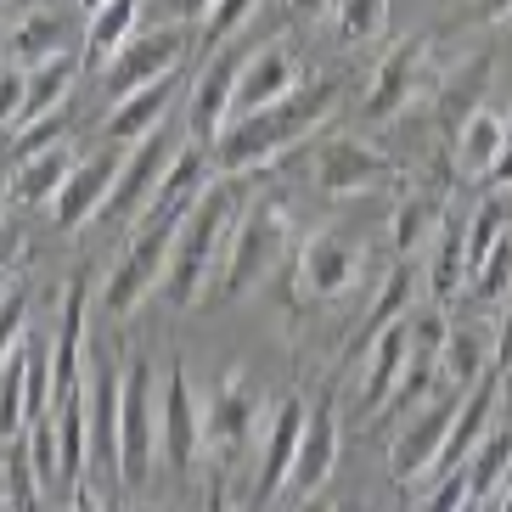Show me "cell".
<instances>
[{"instance_id": "obj_1", "label": "cell", "mask_w": 512, "mask_h": 512, "mask_svg": "<svg viewBox=\"0 0 512 512\" xmlns=\"http://www.w3.org/2000/svg\"><path fill=\"white\" fill-rule=\"evenodd\" d=\"M327 107H332V85H327V79H304L287 102L231 119L226 136L209 147L214 152V169L231 175V181H237V175H259L271 158H282L287 147H299V141L327 119Z\"/></svg>"}, {"instance_id": "obj_2", "label": "cell", "mask_w": 512, "mask_h": 512, "mask_svg": "<svg viewBox=\"0 0 512 512\" xmlns=\"http://www.w3.org/2000/svg\"><path fill=\"white\" fill-rule=\"evenodd\" d=\"M237 214H242V197H237V186H231V175H214V181L197 192V203L186 209L181 231H175L164 282H158L169 310H186V304L203 293V282L220 271V254H226V237H231V226H237Z\"/></svg>"}, {"instance_id": "obj_3", "label": "cell", "mask_w": 512, "mask_h": 512, "mask_svg": "<svg viewBox=\"0 0 512 512\" xmlns=\"http://www.w3.org/2000/svg\"><path fill=\"white\" fill-rule=\"evenodd\" d=\"M287 242H293V214H287V203L282 197H254V203L237 214V226H231V237H226V254H220V293H226V299L254 293V287L287 259Z\"/></svg>"}, {"instance_id": "obj_4", "label": "cell", "mask_w": 512, "mask_h": 512, "mask_svg": "<svg viewBox=\"0 0 512 512\" xmlns=\"http://www.w3.org/2000/svg\"><path fill=\"white\" fill-rule=\"evenodd\" d=\"M186 214H147L136 220V237L124 248V259L107 271L102 287V310L107 316H130L141 299H152V287L164 282V265H169V248H175V231H181Z\"/></svg>"}, {"instance_id": "obj_5", "label": "cell", "mask_w": 512, "mask_h": 512, "mask_svg": "<svg viewBox=\"0 0 512 512\" xmlns=\"http://www.w3.org/2000/svg\"><path fill=\"white\" fill-rule=\"evenodd\" d=\"M186 141H192V136H181V130L164 119L152 136H141L136 147H124L119 181H113V192H107V203H102L107 226H136L141 214H147V203L158 197V181L169 175V164L181 158Z\"/></svg>"}, {"instance_id": "obj_6", "label": "cell", "mask_w": 512, "mask_h": 512, "mask_svg": "<svg viewBox=\"0 0 512 512\" xmlns=\"http://www.w3.org/2000/svg\"><path fill=\"white\" fill-rule=\"evenodd\" d=\"M158 389L152 361H124V394H119V484L141 490L158 456Z\"/></svg>"}, {"instance_id": "obj_7", "label": "cell", "mask_w": 512, "mask_h": 512, "mask_svg": "<svg viewBox=\"0 0 512 512\" xmlns=\"http://www.w3.org/2000/svg\"><path fill=\"white\" fill-rule=\"evenodd\" d=\"M158 451H164L175 479H192L197 456H203V400L192 394V377L175 361L158 389Z\"/></svg>"}, {"instance_id": "obj_8", "label": "cell", "mask_w": 512, "mask_h": 512, "mask_svg": "<svg viewBox=\"0 0 512 512\" xmlns=\"http://www.w3.org/2000/svg\"><path fill=\"white\" fill-rule=\"evenodd\" d=\"M293 282H299V299H344L349 287L361 282V242L344 237V231H316V237L299 242L293 254Z\"/></svg>"}, {"instance_id": "obj_9", "label": "cell", "mask_w": 512, "mask_h": 512, "mask_svg": "<svg viewBox=\"0 0 512 512\" xmlns=\"http://www.w3.org/2000/svg\"><path fill=\"white\" fill-rule=\"evenodd\" d=\"M259 422H265V394H259V383L242 372H226L220 389L203 400V451L231 456Z\"/></svg>"}, {"instance_id": "obj_10", "label": "cell", "mask_w": 512, "mask_h": 512, "mask_svg": "<svg viewBox=\"0 0 512 512\" xmlns=\"http://www.w3.org/2000/svg\"><path fill=\"white\" fill-rule=\"evenodd\" d=\"M237 79H242V46H220L209 57V68L192 85V107H186V136L197 147H214L226 136L231 107H237Z\"/></svg>"}, {"instance_id": "obj_11", "label": "cell", "mask_w": 512, "mask_h": 512, "mask_svg": "<svg viewBox=\"0 0 512 512\" xmlns=\"http://www.w3.org/2000/svg\"><path fill=\"white\" fill-rule=\"evenodd\" d=\"M181 57H186V34L181 29H152V34H136L119 57L102 68V85L113 102H124L130 91L152 85V79H169L181 74Z\"/></svg>"}, {"instance_id": "obj_12", "label": "cell", "mask_w": 512, "mask_h": 512, "mask_svg": "<svg viewBox=\"0 0 512 512\" xmlns=\"http://www.w3.org/2000/svg\"><path fill=\"white\" fill-rule=\"evenodd\" d=\"M406 355H411V316H400L377 332V344L366 349V361H361V383H355V417L361 422L383 417L394 383L406 372Z\"/></svg>"}, {"instance_id": "obj_13", "label": "cell", "mask_w": 512, "mask_h": 512, "mask_svg": "<svg viewBox=\"0 0 512 512\" xmlns=\"http://www.w3.org/2000/svg\"><path fill=\"white\" fill-rule=\"evenodd\" d=\"M119 164H124V147H113V141H107V152H96V158H79L74 175L62 181V192L51 197V220H57L62 231H79L91 214H102L107 192L119 181Z\"/></svg>"}, {"instance_id": "obj_14", "label": "cell", "mask_w": 512, "mask_h": 512, "mask_svg": "<svg viewBox=\"0 0 512 512\" xmlns=\"http://www.w3.org/2000/svg\"><path fill=\"white\" fill-rule=\"evenodd\" d=\"M456 394H445V400H428L422 411H411L406 428H400V439H394V451H389V473L400 484L422 479L428 467H434L439 445H445V434H451V422H456Z\"/></svg>"}, {"instance_id": "obj_15", "label": "cell", "mask_w": 512, "mask_h": 512, "mask_svg": "<svg viewBox=\"0 0 512 512\" xmlns=\"http://www.w3.org/2000/svg\"><path fill=\"white\" fill-rule=\"evenodd\" d=\"M316 186L332 197H355V192H372V186L389 181V158H377L372 147H361L355 136H332L321 141L316 152Z\"/></svg>"}, {"instance_id": "obj_16", "label": "cell", "mask_w": 512, "mask_h": 512, "mask_svg": "<svg viewBox=\"0 0 512 512\" xmlns=\"http://www.w3.org/2000/svg\"><path fill=\"white\" fill-rule=\"evenodd\" d=\"M496 406H501V377L484 372L479 383H473V394H467V406H456L451 434H445V445H439V456H434V467H428V473H456L467 456L479 451L484 434L496 428Z\"/></svg>"}, {"instance_id": "obj_17", "label": "cell", "mask_w": 512, "mask_h": 512, "mask_svg": "<svg viewBox=\"0 0 512 512\" xmlns=\"http://www.w3.org/2000/svg\"><path fill=\"white\" fill-rule=\"evenodd\" d=\"M304 417H310V406H304L299 394H287L282 406L271 411V428H265V451H259V479H254V507H265V501H271L276 490L287 484V473H293V456H299Z\"/></svg>"}, {"instance_id": "obj_18", "label": "cell", "mask_w": 512, "mask_h": 512, "mask_svg": "<svg viewBox=\"0 0 512 512\" xmlns=\"http://www.w3.org/2000/svg\"><path fill=\"white\" fill-rule=\"evenodd\" d=\"M304 85L299 74V57L282 46H265L259 57L242 62V79H237V107H231V119H242V113H259V107H276L287 102V96Z\"/></svg>"}, {"instance_id": "obj_19", "label": "cell", "mask_w": 512, "mask_h": 512, "mask_svg": "<svg viewBox=\"0 0 512 512\" xmlns=\"http://www.w3.org/2000/svg\"><path fill=\"white\" fill-rule=\"evenodd\" d=\"M332 467H338V417H332V394L321 406H310L304 417V434H299V456H293V473L287 484L304 490V496H316L321 484L332 479Z\"/></svg>"}, {"instance_id": "obj_20", "label": "cell", "mask_w": 512, "mask_h": 512, "mask_svg": "<svg viewBox=\"0 0 512 512\" xmlns=\"http://www.w3.org/2000/svg\"><path fill=\"white\" fill-rule=\"evenodd\" d=\"M422 62H428L422 34L406 40V46H394V57H383V68L372 74V91H366V119H394L422 91Z\"/></svg>"}, {"instance_id": "obj_21", "label": "cell", "mask_w": 512, "mask_h": 512, "mask_svg": "<svg viewBox=\"0 0 512 512\" xmlns=\"http://www.w3.org/2000/svg\"><path fill=\"white\" fill-rule=\"evenodd\" d=\"M175 91H181V74L152 79V85L130 91L124 102H113V113H107V141H113V147H136L141 136H152V130H158V124L169 119V107H175Z\"/></svg>"}, {"instance_id": "obj_22", "label": "cell", "mask_w": 512, "mask_h": 512, "mask_svg": "<svg viewBox=\"0 0 512 512\" xmlns=\"http://www.w3.org/2000/svg\"><path fill=\"white\" fill-rule=\"evenodd\" d=\"M490 74H496V57H490V51H479V57L462 62V68L439 85L434 113H439V130H445V141H451V147H456V136L467 130V119L484 107V96H490Z\"/></svg>"}, {"instance_id": "obj_23", "label": "cell", "mask_w": 512, "mask_h": 512, "mask_svg": "<svg viewBox=\"0 0 512 512\" xmlns=\"http://www.w3.org/2000/svg\"><path fill=\"white\" fill-rule=\"evenodd\" d=\"M74 74H79V62L68 57V51H62V57H51V62H34V68H23V113H17V130H29L34 119H46V113L68 107Z\"/></svg>"}, {"instance_id": "obj_24", "label": "cell", "mask_w": 512, "mask_h": 512, "mask_svg": "<svg viewBox=\"0 0 512 512\" xmlns=\"http://www.w3.org/2000/svg\"><path fill=\"white\" fill-rule=\"evenodd\" d=\"M439 372L451 377V389H473L484 372H496L490 327H484V321H467V327H451V332H445V355H439Z\"/></svg>"}, {"instance_id": "obj_25", "label": "cell", "mask_w": 512, "mask_h": 512, "mask_svg": "<svg viewBox=\"0 0 512 512\" xmlns=\"http://www.w3.org/2000/svg\"><path fill=\"white\" fill-rule=\"evenodd\" d=\"M136 23H141V0H107L102 12H91L85 17V62L107 68V62L136 40Z\"/></svg>"}, {"instance_id": "obj_26", "label": "cell", "mask_w": 512, "mask_h": 512, "mask_svg": "<svg viewBox=\"0 0 512 512\" xmlns=\"http://www.w3.org/2000/svg\"><path fill=\"white\" fill-rule=\"evenodd\" d=\"M400 316H411V271H406V265H394V271H389V282H383V293H377V299H372V310H366L361 332L349 338V349H344V366H361V361H366V349L377 344V332L389 327V321H400Z\"/></svg>"}, {"instance_id": "obj_27", "label": "cell", "mask_w": 512, "mask_h": 512, "mask_svg": "<svg viewBox=\"0 0 512 512\" xmlns=\"http://www.w3.org/2000/svg\"><path fill=\"white\" fill-rule=\"evenodd\" d=\"M74 147L68 141H57V147H46V152H34V158H23L17 164V203H51V197L62 192V181L74 175Z\"/></svg>"}, {"instance_id": "obj_28", "label": "cell", "mask_w": 512, "mask_h": 512, "mask_svg": "<svg viewBox=\"0 0 512 512\" xmlns=\"http://www.w3.org/2000/svg\"><path fill=\"white\" fill-rule=\"evenodd\" d=\"M428 287H434L439 304H451L456 293L467 287V226H462V220H445V226H439V248H434Z\"/></svg>"}, {"instance_id": "obj_29", "label": "cell", "mask_w": 512, "mask_h": 512, "mask_svg": "<svg viewBox=\"0 0 512 512\" xmlns=\"http://www.w3.org/2000/svg\"><path fill=\"white\" fill-rule=\"evenodd\" d=\"M462 467H467V490H473L479 501H490L501 484H507V473H512V434H507V428H490L484 445L467 456Z\"/></svg>"}, {"instance_id": "obj_30", "label": "cell", "mask_w": 512, "mask_h": 512, "mask_svg": "<svg viewBox=\"0 0 512 512\" xmlns=\"http://www.w3.org/2000/svg\"><path fill=\"white\" fill-rule=\"evenodd\" d=\"M29 428V338L0 366V439H17Z\"/></svg>"}, {"instance_id": "obj_31", "label": "cell", "mask_w": 512, "mask_h": 512, "mask_svg": "<svg viewBox=\"0 0 512 512\" xmlns=\"http://www.w3.org/2000/svg\"><path fill=\"white\" fill-rule=\"evenodd\" d=\"M501 141H507V119H501V113H490V107H479V113L467 119V130L456 136V158H462L467 175H484V169L496 164Z\"/></svg>"}, {"instance_id": "obj_32", "label": "cell", "mask_w": 512, "mask_h": 512, "mask_svg": "<svg viewBox=\"0 0 512 512\" xmlns=\"http://www.w3.org/2000/svg\"><path fill=\"white\" fill-rule=\"evenodd\" d=\"M0 473H6V512H40V490H46V484H40V473H34L23 434H17V439H6Z\"/></svg>"}, {"instance_id": "obj_33", "label": "cell", "mask_w": 512, "mask_h": 512, "mask_svg": "<svg viewBox=\"0 0 512 512\" xmlns=\"http://www.w3.org/2000/svg\"><path fill=\"white\" fill-rule=\"evenodd\" d=\"M12 46H17V62H23V68H34V62H51V57H62V51H68V34H62V17H51V12H29L23 23H17Z\"/></svg>"}, {"instance_id": "obj_34", "label": "cell", "mask_w": 512, "mask_h": 512, "mask_svg": "<svg viewBox=\"0 0 512 512\" xmlns=\"http://www.w3.org/2000/svg\"><path fill=\"white\" fill-rule=\"evenodd\" d=\"M23 445H29V462H34V473H40V484H68V473H62V439H57V422H51V411L46 417H34L29 428H23Z\"/></svg>"}, {"instance_id": "obj_35", "label": "cell", "mask_w": 512, "mask_h": 512, "mask_svg": "<svg viewBox=\"0 0 512 512\" xmlns=\"http://www.w3.org/2000/svg\"><path fill=\"white\" fill-rule=\"evenodd\" d=\"M467 293H473L479 304H496V299H507V293H512V231L496 242V254L467 276Z\"/></svg>"}, {"instance_id": "obj_36", "label": "cell", "mask_w": 512, "mask_h": 512, "mask_svg": "<svg viewBox=\"0 0 512 512\" xmlns=\"http://www.w3.org/2000/svg\"><path fill=\"white\" fill-rule=\"evenodd\" d=\"M501 237H507V209H501V203H479V214L467 220V276L496 254Z\"/></svg>"}, {"instance_id": "obj_37", "label": "cell", "mask_w": 512, "mask_h": 512, "mask_svg": "<svg viewBox=\"0 0 512 512\" xmlns=\"http://www.w3.org/2000/svg\"><path fill=\"white\" fill-rule=\"evenodd\" d=\"M338 40L361 46V40H377L383 34V17H389V0H338Z\"/></svg>"}, {"instance_id": "obj_38", "label": "cell", "mask_w": 512, "mask_h": 512, "mask_svg": "<svg viewBox=\"0 0 512 512\" xmlns=\"http://www.w3.org/2000/svg\"><path fill=\"white\" fill-rule=\"evenodd\" d=\"M29 338V287H0V366L17 355V344Z\"/></svg>"}, {"instance_id": "obj_39", "label": "cell", "mask_w": 512, "mask_h": 512, "mask_svg": "<svg viewBox=\"0 0 512 512\" xmlns=\"http://www.w3.org/2000/svg\"><path fill=\"white\" fill-rule=\"evenodd\" d=\"M254 6H259V0H214L209 17H203V46L220 51V46L231 40V34H237L242 23H248V17H254Z\"/></svg>"}, {"instance_id": "obj_40", "label": "cell", "mask_w": 512, "mask_h": 512, "mask_svg": "<svg viewBox=\"0 0 512 512\" xmlns=\"http://www.w3.org/2000/svg\"><path fill=\"white\" fill-rule=\"evenodd\" d=\"M428 203H422V197H406V203H400V209H394V248H400V254H411V248H417L422 242V231H428Z\"/></svg>"}, {"instance_id": "obj_41", "label": "cell", "mask_w": 512, "mask_h": 512, "mask_svg": "<svg viewBox=\"0 0 512 512\" xmlns=\"http://www.w3.org/2000/svg\"><path fill=\"white\" fill-rule=\"evenodd\" d=\"M467 501H473V490H467V467H456V473H439V490H434V501H428V512H462Z\"/></svg>"}, {"instance_id": "obj_42", "label": "cell", "mask_w": 512, "mask_h": 512, "mask_svg": "<svg viewBox=\"0 0 512 512\" xmlns=\"http://www.w3.org/2000/svg\"><path fill=\"white\" fill-rule=\"evenodd\" d=\"M23 113V68H0V130Z\"/></svg>"}, {"instance_id": "obj_43", "label": "cell", "mask_w": 512, "mask_h": 512, "mask_svg": "<svg viewBox=\"0 0 512 512\" xmlns=\"http://www.w3.org/2000/svg\"><path fill=\"white\" fill-rule=\"evenodd\" d=\"M484 181H490V186H512V119H507V141H501L496 164L484 169Z\"/></svg>"}, {"instance_id": "obj_44", "label": "cell", "mask_w": 512, "mask_h": 512, "mask_svg": "<svg viewBox=\"0 0 512 512\" xmlns=\"http://www.w3.org/2000/svg\"><path fill=\"white\" fill-rule=\"evenodd\" d=\"M68 512H102L91 496V484H68Z\"/></svg>"}, {"instance_id": "obj_45", "label": "cell", "mask_w": 512, "mask_h": 512, "mask_svg": "<svg viewBox=\"0 0 512 512\" xmlns=\"http://www.w3.org/2000/svg\"><path fill=\"white\" fill-rule=\"evenodd\" d=\"M338 0H287V12L293 17H321V12H332Z\"/></svg>"}, {"instance_id": "obj_46", "label": "cell", "mask_w": 512, "mask_h": 512, "mask_svg": "<svg viewBox=\"0 0 512 512\" xmlns=\"http://www.w3.org/2000/svg\"><path fill=\"white\" fill-rule=\"evenodd\" d=\"M479 17L484 23H501V17H512V0H479Z\"/></svg>"}, {"instance_id": "obj_47", "label": "cell", "mask_w": 512, "mask_h": 512, "mask_svg": "<svg viewBox=\"0 0 512 512\" xmlns=\"http://www.w3.org/2000/svg\"><path fill=\"white\" fill-rule=\"evenodd\" d=\"M214 0H175V17H209Z\"/></svg>"}, {"instance_id": "obj_48", "label": "cell", "mask_w": 512, "mask_h": 512, "mask_svg": "<svg viewBox=\"0 0 512 512\" xmlns=\"http://www.w3.org/2000/svg\"><path fill=\"white\" fill-rule=\"evenodd\" d=\"M17 254V226H0V265Z\"/></svg>"}, {"instance_id": "obj_49", "label": "cell", "mask_w": 512, "mask_h": 512, "mask_svg": "<svg viewBox=\"0 0 512 512\" xmlns=\"http://www.w3.org/2000/svg\"><path fill=\"white\" fill-rule=\"evenodd\" d=\"M299 512H338V501H332V496H321V490H316V496L304 501V507H299Z\"/></svg>"}, {"instance_id": "obj_50", "label": "cell", "mask_w": 512, "mask_h": 512, "mask_svg": "<svg viewBox=\"0 0 512 512\" xmlns=\"http://www.w3.org/2000/svg\"><path fill=\"white\" fill-rule=\"evenodd\" d=\"M79 6H85V17H91V12H102L107 0H79Z\"/></svg>"}, {"instance_id": "obj_51", "label": "cell", "mask_w": 512, "mask_h": 512, "mask_svg": "<svg viewBox=\"0 0 512 512\" xmlns=\"http://www.w3.org/2000/svg\"><path fill=\"white\" fill-rule=\"evenodd\" d=\"M6 197H12V181H6V175H0V209H6Z\"/></svg>"}, {"instance_id": "obj_52", "label": "cell", "mask_w": 512, "mask_h": 512, "mask_svg": "<svg viewBox=\"0 0 512 512\" xmlns=\"http://www.w3.org/2000/svg\"><path fill=\"white\" fill-rule=\"evenodd\" d=\"M136 512H152V507H136Z\"/></svg>"}, {"instance_id": "obj_53", "label": "cell", "mask_w": 512, "mask_h": 512, "mask_svg": "<svg viewBox=\"0 0 512 512\" xmlns=\"http://www.w3.org/2000/svg\"><path fill=\"white\" fill-rule=\"evenodd\" d=\"M0 496H6V490H0Z\"/></svg>"}]
</instances>
